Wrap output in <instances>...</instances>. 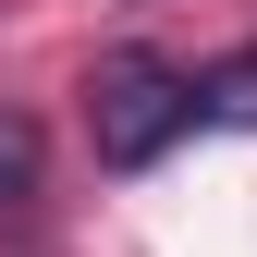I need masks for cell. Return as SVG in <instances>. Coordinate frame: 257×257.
<instances>
[{"label": "cell", "mask_w": 257, "mask_h": 257, "mask_svg": "<svg viewBox=\"0 0 257 257\" xmlns=\"http://www.w3.org/2000/svg\"><path fill=\"white\" fill-rule=\"evenodd\" d=\"M37 159H49L37 110H13V98H0V208H13V196H37Z\"/></svg>", "instance_id": "cell-2"}, {"label": "cell", "mask_w": 257, "mask_h": 257, "mask_svg": "<svg viewBox=\"0 0 257 257\" xmlns=\"http://www.w3.org/2000/svg\"><path fill=\"white\" fill-rule=\"evenodd\" d=\"M196 74L159 49H110L98 74H86V147H98V172H147V159H172L196 135Z\"/></svg>", "instance_id": "cell-1"}]
</instances>
